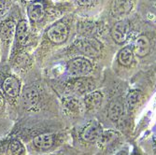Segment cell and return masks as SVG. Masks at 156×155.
Segmentation results:
<instances>
[{
    "label": "cell",
    "mask_w": 156,
    "mask_h": 155,
    "mask_svg": "<svg viewBox=\"0 0 156 155\" xmlns=\"http://www.w3.org/2000/svg\"><path fill=\"white\" fill-rule=\"evenodd\" d=\"M52 96L45 83L32 79L23 86L19 101V116L23 118H48L52 110Z\"/></svg>",
    "instance_id": "1"
},
{
    "label": "cell",
    "mask_w": 156,
    "mask_h": 155,
    "mask_svg": "<svg viewBox=\"0 0 156 155\" xmlns=\"http://www.w3.org/2000/svg\"><path fill=\"white\" fill-rule=\"evenodd\" d=\"M20 15V10L14 9L10 13L0 22V44H1V64H5L9 61L11 47L15 37L17 17Z\"/></svg>",
    "instance_id": "2"
},
{
    "label": "cell",
    "mask_w": 156,
    "mask_h": 155,
    "mask_svg": "<svg viewBox=\"0 0 156 155\" xmlns=\"http://www.w3.org/2000/svg\"><path fill=\"white\" fill-rule=\"evenodd\" d=\"M33 36L34 32L31 29L29 22L20 13L16 26L15 37H14V41L11 47L9 58L21 52H29V49L31 48V45L34 42Z\"/></svg>",
    "instance_id": "3"
},
{
    "label": "cell",
    "mask_w": 156,
    "mask_h": 155,
    "mask_svg": "<svg viewBox=\"0 0 156 155\" xmlns=\"http://www.w3.org/2000/svg\"><path fill=\"white\" fill-rule=\"evenodd\" d=\"M0 88L3 93L7 103L14 109L19 105L20 96L23 89L22 80L16 74L0 71Z\"/></svg>",
    "instance_id": "4"
},
{
    "label": "cell",
    "mask_w": 156,
    "mask_h": 155,
    "mask_svg": "<svg viewBox=\"0 0 156 155\" xmlns=\"http://www.w3.org/2000/svg\"><path fill=\"white\" fill-rule=\"evenodd\" d=\"M58 139L59 136L57 134L49 132L37 135L28 139L25 143H27V148L32 153H42L54 148L58 142Z\"/></svg>",
    "instance_id": "5"
},
{
    "label": "cell",
    "mask_w": 156,
    "mask_h": 155,
    "mask_svg": "<svg viewBox=\"0 0 156 155\" xmlns=\"http://www.w3.org/2000/svg\"><path fill=\"white\" fill-rule=\"evenodd\" d=\"M51 10L47 9V3L45 1H31L27 4L26 15L28 17L31 29H36L41 23L48 17Z\"/></svg>",
    "instance_id": "6"
},
{
    "label": "cell",
    "mask_w": 156,
    "mask_h": 155,
    "mask_svg": "<svg viewBox=\"0 0 156 155\" xmlns=\"http://www.w3.org/2000/svg\"><path fill=\"white\" fill-rule=\"evenodd\" d=\"M75 48L84 55L96 57L102 51V44L94 37H84L75 42Z\"/></svg>",
    "instance_id": "7"
},
{
    "label": "cell",
    "mask_w": 156,
    "mask_h": 155,
    "mask_svg": "<svg viewBox=\"0 0 156 155\" xmlns=\"http://www.w3.org/2000/svg\"><path fill=\"white\" fill-rule=\"evenodd\" d=\"M93 69L91 62L85 58H75L67 63V73L76 78H81L88 75Z\"/></svg>",
    "instance_id": "8"
},
{
    "label": "cell",
    "mask_w": 156,
    "mask_h": 155,
    "mask_svg": "<svg viewBox=\"0 0 156 155\" xmlns=\"http://www.w3.org/2000/svg\"><path fill=\"white\" fill-rule=\"evenodd\" d=\"M111 37L115 42L122 44L127 40L130 34V23L127 21H121L113 25L111 29Z\"/></svg>",
    "instance_id": "9"
},
{
    "label": "cell",
    "mask_w": 156,
    "mask_h": 155,
    "mask_svg": "<svg viewBox=\"0 0 156 155\" xmlns=\"http://www.w3.org/2000/svg\"><path fill=\"white\" fill-rule=\"evenodd\" d=\"M103 134L102 126L97 122H90L81 132V137L87 142H95L100 139Z\"/></svg>",
    "instance_id": "10"
},
{
    "label": "cell",
    "mask_w": 156,
    "mask_h": 155,
    "mask_svg": "<svg viewBox=\"0 0 156 155\" xmlns=\"http://www.w3.org/2000/svg\"><path fill=\"white\" fill-rule=\"evenodd\" d=\"M26 147L17 137L10 136L7 138L5 155H25Z\"/></svg>",
    "instance_id": "11"
},
{
    "label": "cell",
    "mask_w": 156,
    "mask_h": 155,
    "mask_svg": "<svg viewBox=\"0 0 156 155\" xmlns=\"http://www.w3.org/2000/svg\"><path fill=\"white\" fill-rule=\"evenodd\" d=\"M151 51V43L150 40L145 36H139L136 38L134 42L133 51L134 54L137 55L138 57H144L148 55Z\"/></svg>",
    "instance_id": "12"
},
{
    "label": "cell",
    "mask_w": 156,
    "mask_h": 155,
    "mask_svg": "<svg viewBox=\"0 0 156 155\" xmlns=\"http://www.w3.org/2000/svg\"><path fill=\"white\" fill-rule=\"evenodd\" d=\"M70 87H72L76 93L83 94L92 93V91L94 89V82L90 79H78L72 81V83H70Z\"/></svg>",
    "instance_id": "13"
},
{
    "label": "cell",
    "mask_w": 156,
    "mask_h": 155,
    "mask_svg": "<svg viewBox=\"0 0 156 155\" xmlns=\"http://www.w3.org/2000/svg\"><path fill=\"white\" fill-rule=\"evenodd\" d=\"M132 8V1H114L111 7V13L114 17L120 18L128 14Z\"/></svg>",
    "instance_id": "14"
},
{
    "label": "cell",
    "mask_w": 156,
    "mask_h": 155,
    "mask_svg": "<svg viewBox=\"0 0 156 155\" xmlns=\"http://www.w3.org/2000/svg\"><path fill=\"white\" fill-rule=\"evenodd\" d=\"M108 114L112 122H119L124 114V106L120 100H114L109 104Z\"/></svg>",
    "instance_id": "15"
},
{
    "label": "cell",
    "mask_w": 156,
    "mask_h": 155,
    "mask_svg": "<svg viewBox=\"0 0 156 155\" xmlns=\"http://www.w3.org/2000/svg\"><path fill=\"white\" fill-rule=\"evenodd\" d=\"M104 96L100 92H92L85 97V106L88 109H95L103 102Z\"/></svg>",
    "instance_id": "16"
},
{
    "label": "cell",
    "mask_w": 156,
    "mask_h": 155,
    "mask_svg": "<svg viewBox=\"0 0 156 155\" xmlns=\"http://www.w3.org/2000/svg\"><path fill=\"white\" fill-rule=\"evenodd\" d=\"M134 60V51L130 47H125L121 50L118 55V61L123 66H129Z\"/></svg>",
    "instance_id": "17"
},
{
    "label": "cell",
    "mask_w": 156,
    "mask_h": 155,
    "mask_svg": "<svg viewBox=\"0 0 156 155\" xmlns=\"http://www.w3.org/2000/svg\"><path fill=\"white\" fill-rule=\"evenodd\" d=\"M62 102L64 107L69 111H79L81 107L80 101L72 96H64L62 98Z\"/></svg>",
    "instance_id": "18"
},
{
    "label": "cell",
    "mask_w": 156,
    "mask_h": 155,
    "mask_svg": "<svg viewBox=\"0 0 156 155\" xmlns=\"http://www.w3.org/2000/svg\"><path fill=\"white\" fill-rule=\"evenodd\" d=\"M141 98V93L138 90H132L128 95H127L126 98V102L127 105L130 108H134L135 107H136V105L138 104V102L140 101Z\"/></svg>",
    "instance_id": "19"
},
{
    "label": "cell",
    "mask_w": 156,
    "mask_h": 155,
    "mask_svg": "<svg viewBox=\"0 0 156 155\" xmlns=\"http://www.w3.org/2000/svg\"><path fill=\"white\" fill-rule=\"evenodd\" d=\"M116 138H117V133L113 131H108V132H103L100 139H99L98 141H99V144L101 145V147H106L111 144Z\"/></svg>",
    "instance_id": "20"
},
{
    "label": "cell",
    "mask_w": 156,
    "mask_h": 155,
    "mask_svg": "<svg viewBox=\"0 0 156 155\" xmlns=\"http://www.w3.org/2000/svg\"><path fill=\"white\" fill-rule=\"evenodd\" d=\"M13 7V1H0V22L9 15Z\"/></svg>",
    "instance_id": "21"
},
{
    "label": "cell",
    "mask_w": 156,
    "mask_h": 155,
    "mask_svg": "<svg viewBox=\"0 0 156 155\" xmlns=\"http://www.w3.org/2000/svg\"><path fill=\"white\" fill-rule=\"evenodd\" d=\"M8 107H7V100L3 94V93L0 91V120L2 121H11L8 114Z\"/></svg>",
    "instance_id": "22"
},
{
    "label": "cell",
    "mask_w": 156,
    "mask_h": 155,
    "mask_svg": "<svg viewBox=\"0 0 156 155\" xmlns=\"http://www.w3.org/2000/svg\"><path fill=\"white\" fill-rule=\"evenodd\" d=\"M12 126V121H2L0 120V137L4 136Z\"/></svg>",
    "instance_id": "23"
},
{
    "label": "cell",
    "mask_w": 156,
    "mask_h": 155,
    "mask_svg": "<svg viewBox=\"0 0 156 155\" xmlns=\"http://www.w3.org/2000/svg\"><path fill=\"white\" fill-rule=\"evenodd\" d=\"M94 29V24L93 23H81L80 24V32L81 34H90L92 33Z\"/></svg>",
    "instance_id": "24"
},
{
    "label": "cell",
    "mask_w": 156,
    "mask_h": 155,
    "mask_svg": "<svg viewBox=\"0 0 156 155\" xmlns=\"http://www.w3.org/2000/svg\"><path fill=\"white\" fill-rule=\"evenodd\" d=\"M6 144H7V138L0 140V155H5Z\"/></svg>",
    "instance_id": "25"
},
{
    "label": "cell",
    "mask_w": 156,
    "mask_h": 155,
    "mask_svg": "<svg viewBox=\"0 0 156 155\" xmlns=\"http://www.w3.org/2000/svg\"><path fill=\"white\" fill-rule=\"evenodd\" d=\"M0 60H1V44H0ZM0 64H1V62H0Z\"/></svg>",
    "instance_id": "26"
},
{
    "label": "cell",
    "mask_w": 156,
    "mask_h": 155,
    "mask_svg": "<svg viewBox=\"0 0 156 155\" xmlns=\"http://www.w3.org/2000/svg\"><path fill=\"white\" fill-rule=\"evenodd\" d=\"M118 155H126V152H122H122H120Z\"/></svg>",
    "instance_id": "27"
},
{
    "label": "cell",
    "mask_w": 156,
    "mask_h": 155,
    "mask_svg": "<svg viewBox=\"0 0 156 155\" xmlns=\"http://www.w3.org/2000/svg\"><path fill=\"white\" fill-rule=\"evenodd\" d=\"M155 79H156V76H155Z\"/></svg>",
    "instance_id": "28"
}]
</instances>
